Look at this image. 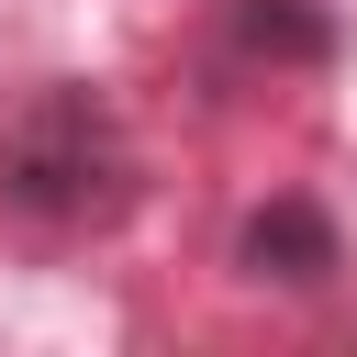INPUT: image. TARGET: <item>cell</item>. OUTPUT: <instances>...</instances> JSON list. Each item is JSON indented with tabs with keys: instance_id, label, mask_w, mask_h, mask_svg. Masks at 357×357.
<instances>
[{
	"instance_id": "cell-1",
	"label": "cell",
	"mask_w": 357,
	"mask_h": 357,
	"mask_svg": "<svg viewBox=\"0 0 357 357\" xmlns=\"http://www.w3.org/2000/svg\"><path fill=\"white\" fill-rule=\"evenodd\" d=\"M0 201L11 212H45V223H100L123 212V134L89 89H56L11 123L0 145Z\"/></svg>"
},
{
	"instance_id": "cell-2",
	"label": "cell",
	"mask_w": 357,
	"mask_h": 357,
	"mask_svg": "<svg viewBox=\"0 0 357 357\" xmlns=\"http://www.w3.org/2000/svg\"><path fill=\"white\" fill-rule=\"evenodd\" d=\"M234 268H245V279H290V290H312V279L335 268V223H324L312 201H268V212L234 234Z\"/></svg>"
},
{
	"instance_id": "cell-3",
	"label": "cell",
	"mask_w": 357,
	"mask_h": 357,
	"mask_svg": "<svg viewBox=\"0 0 357 357\" xmlns=\"http://www.w3.org/2000/svg\"><path fill=\"white\" fill-rule=\"evenodd\" d=\"M234 45H257V56H324L335 22L301 11V0H234Z\"/></svg>"
}]
</instances>
